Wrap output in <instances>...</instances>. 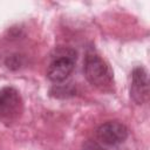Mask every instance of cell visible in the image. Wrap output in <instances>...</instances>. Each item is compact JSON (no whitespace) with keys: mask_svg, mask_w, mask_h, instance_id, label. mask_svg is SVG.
Returning a JSON list of instances; mask_svg holds the SVG:
<instances>
[{"mask_svg":"<svg viewBox=\"0 0 150 150\" xmlns=\"http://www.w3.org/2000/svg\"><path fill=\"white\" fill-rule=\"evenodd\" d=\"M128 137L127 127L118 121H109L101 124L96 130V138L100 143L110 146H117Z\"/></svg>","mask_w":150,"mask_h":150,"instance_id":"cell-4","label":"cell"},{"mask_svg":"<svg viewBox=\"0 0 150 150\" xmlns=\"http://www.w3.org/2000/svg\"><path fill=\"white\" fill-rule=\"evenodd\" d=\"M6 64H7L8 68H19L21 62H20L19 56H9L6 60Z\"/></svg>","mask_w":150,"mask_h":150,"instance_id":"cell-7","label":"cell"},{"mask_svg":"<svg viewBox=\"0 0 150 150\" xmlns=\"http://www.w3.org/2000/svg\"><path fill=\"white\" fill-rule=\"evenodd\" d=\"M22 111V100L19 91L13 87L0 89V122L12 123L19 118Z\"/></svg>","mask_w":150,"mask_h":150,"instance_id":"cell-3","label":"cell"},{"mask_svg":"<svg viewBox=\"0 0 150 150\" xmlns=\"http://www.w3.org/2000/svg\"><path fill=\"white\" fill-rule=\"evenodd\" d=\"M130 96L137 104H142L148 100L149 77L146 70L143 67H137L131 73Z\"/></svg>","mask_w":150,"mask_h":150,"instance_id":"cell-5","label":"cell"},{"mask_svg":"<svg viewBox=\"0 0 150 150\" xmlns=\"http://www.w3.org/2000/svg\"><path fill=\"white\" fill-rule=\"evenodd\" d=\"M83 150H118L117 146L104 145L98 141H88L83 144Z\"/></svg>","mask_w":150,"mask_h":150,"instance_id":"cell-6","label":"cell"},{"mask_svg":"<svg viewBox=\"0 0 150 150\" xmlns=\"http://www.w3.org/2000/svg\"><path fill=\"white\" fill-rule=\"evenodd\" d=\"M76 52L70 48H61L55 52L47 69V76L53 82L64 81L74 70Z\"/></svg>","mask_w":150,"mask_h":150,"instance_id":"cell-2","label":"cell"},{"mask_svg":"<svg viewBox=\"0 0 150 150\" xmlns=\"http://www.w3.org/2000/svg\"><path fill=\"white\" fill-rule=\"evenodd\" d=\"M83 70L88 82L96 88L107 89L112 84V70L110 69L109 64L94 52L87 53Z\"/></svg>","mask_w":150,"mask_h":150,"instance_id":"cell-1","label":"cell"}]
</instances>
